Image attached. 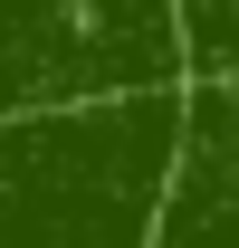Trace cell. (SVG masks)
Masks as SVG:
<instances>
[{
	"mask_svg": "<svg viewBox=\"0 0 239 248\" xmlns=\"http://www.w3.org/2000/svg\"><path fill=\"white\" fill-rule=\"evenodd\" d=\"M182 153L172 95L0 124V248H153Z\"/></svg>",
	"mask_w": 239,
	"mask_h": 248,
	"instance_id": "cell-1",
	"label": "cell"
},
{
	"mask_svg": "<svg viewBox=\"0 0 239 248\" xmlns=\"http://www.w3.org/2000/svg\"><path fill=\"white\" fill-rule=\"evenodd\" d=\"M182 38L172 0H10L0 10V124L163 95Z\"/></svg>",
	"mask_w": 239,
	"mask_h": 248,
	"instance_id": "cell-2",
	"label": "cell"
}]
</instances>
